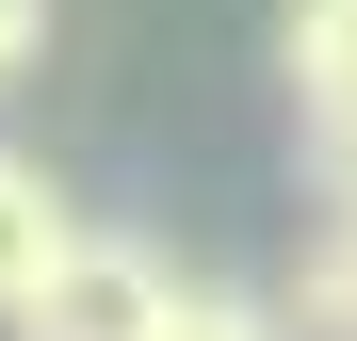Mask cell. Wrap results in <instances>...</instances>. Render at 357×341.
I'll list each match as a JSON object with an SVG mask.
<instances>
[{
    "mask_svg": "<svg viewBox=\"0 0 357 341\" xmlns=\"http://www.w3.org/2000/svg\"><path fill=\"white\" fill-rule=\"evenodd\" d=\"M66 227H82V211H66V179H49L33 146H0V309H17L49 260H66Z\"/></svg>",
    "mask_w": 357,
    "mask_h": 341,
    "instance_id": "obj_2",
    "label": "cell"
},
{
    "mask_svg": "<svg viewBox=\"0 0 357 341\" xmlns=\"http://www.w3.org/2000/svg\"><path fill=\"white\" fill-rule=\"evenodd\" d=\"M33 49H49V0H0V82H33Z\"/></svg>",
    "mask_w": 357,
    "mask_h": 341,
    "instance_id": "obj_6",
    "label": "cell"
},
{
    "mask_svg": "<svg viewBox=\"0 0 357 341\" xmlns=\"http://www.w3.org/2000/svg\"><path fill=\"white\" fill-rule=\"evenodd\" d=\"M276 82H292V114L357 98V0H276Z\"/></svg>",
    "mask_w": 357,
    "mask_h": 341,
    "instance_id": "obj_3",
    "label": "cell"
},
{
    "mask_svg": "<svg viewBox=\"0 0 357 341\" xmlns=\"http://www.w3.org/2000/svg\"><path fill=\"white\" fill-rule=\"evenodd\" d=\"M162 293H178V276L130 244V227H66V260H49L0 325H17V341H146V325H162Z\"/></svg>",
    "mask_w": 357,
    "mask_h": 341,
    "instance_id": "obj_1",
    "label": "cell"
},
{
    "mask_svg": "<svg viewBox=\"0 0 357 341\" xmlns=\"http://www.w3.org/2000/svg\"><path fill=\"white\" fill-rule=\"evenodd\" d=\"M276 325H292V341H357V211L309 227V260L276 276Z\"/></svg>",
    "mask_w": 357,
    "mask_h": 341,
    "instance_id": "obj_4",
    "label": "cell"
},
{
    "mask_svg": "<svg viewBox=\"0 0 357 341\" xmlns=\"http://www.w3.org/2000/svg\"><path fill=\"white\" fill-rule=\"evenodd\" d=\"M146 341H292V325H276V293H227V276H178Z\"/></svg>",
    "mask_w": 357,
    "mask_h": 341,
    "instance_id": "obj_5",
    "label": "cell"
}]
</instances>
